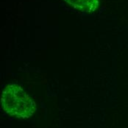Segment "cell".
Returning a JSON list of instances; mask_svg holds the SVG:
<instances>
[{
	"label": "cell",
	"mask_w": 128,
	"mask_h": 128,
	"mask_svg": "<svg viewBox=\"0 0 128 128\" xmlns=\"http://www.w3.org/2000/svg\"><path fill=\"white\" fill-rule=\"evenodd\" d=\"M2 107L8 114L17 118H30L36 110V104L20 86L11 84L2 93Z\"/></svg>",
	"instance_id": "obj_1"
},
{
	"label": "cell",
	"mask_w": 128,
	"mask_h": 128,
	"mask_svg": "<svg viewBox=\"0 0 128 128\" xmlns=\"http://www.w3.org/2000/svg\"><path fill=\"white\" fill-rule=\"evenodd\" d=\"M74 8L83 12H94L99 4V0H65Z\"/></svg>",
	"instance_id": "obj_2"
}]
</instances>
